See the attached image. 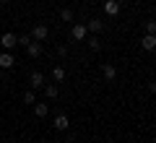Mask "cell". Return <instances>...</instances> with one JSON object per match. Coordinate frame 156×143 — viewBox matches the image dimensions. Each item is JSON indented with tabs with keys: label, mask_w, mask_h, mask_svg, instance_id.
Listing matches in <instances>:
<instances>
[{
	"label": "cell",
	"mask_w": 156,
	"mask_h": 143,
	"mask_svg": "<svg viewBox=\"0 0 156 143\" xmlns=\"http://www.w3.org/2000/svg\"><path fill=\"white\" fill-rule=\"evenodd\" d=\"M29 37H31L34 42H44V39L50 37V26H47V23H34L31 31H29Z\"/></svg>",
	"instance_id": "cell-1"
},
{
	"label": "cell",
	"mask_w": 156,
	"mask_h": 143,
	"mask_svg": "<svg viewBox=\"0 0 156 143\" xmlns=\"http://www.w3.org/2000/svg\"><path fill=\"white\" fill-rule=\"evenodd\" d=\"M0 47H3V52H13L16 50V34L5 31L3 37H0Z\"/></svg>",
	"instance_id": "cell-2"
},
{
	"label": "cell",
	"mask_w": 156,
	"mask_h": 143,
	"mask_svg": "<svg viewBox=\"0 0 156 143\" xmlns=\"http://www.w3.org/2000/svg\"><path fill=\"white\" fill-rule=\"evenodd\" d=\"M44 73H39V70H34L31 76H29V86H31V91H39V88H44Z\"/></svg>",
	"instance_id": "cell-3"
},
{
	"label": "cell",
	"mask_w": 156,
	"mask_h": 143,
	"mask_svg": "<svg viewBox=\"0 0 156 143\" xmlns=\"http://www.w3.org/2000/svg\"><path fill=\"white\" fill-rule=\"evenodd\" d=\"M99 68H101V76H104V81H107V83H112V81L117 78V68L112 65V63H101Z\"/></svg>",
	"instance_id": "cell-4"
},
{
	"label": "cell",
	"mask_w": 156,
	"mask_h": 143,
	"mask_svg": "<svg viewBox=\"0 0 156 143\" xmlns=\"http://www.w3.org/2000/svg\"><path fill=\"white\" fill-rule=\"evenodd\" d=\"M86 23H73V29H70V39H76V42H83L86 39Z\"/></svg>",
	"instance_id": "cell-5"
},
{
	"label": "cell",
	"mask_w": 156,
	"mask_h": 143,
	"mask_svg": "<svg viewBox=\"0 0 156 143\" xmlns=\"http://www.w3.org/2000/svg\"><path fill=\"white\" fill-rule=\"evenodd\" d=\"M13 65H16V57H13V52H0V68H3V70H11Z\"/></svg>",
	"instance_id": "cell-6"
},
{
	"label": "cell",
	"mask_w": 156,
	"mask_h": 143,
	"mask_svg": "<svg viewBox=\"0 0 156 143\" xmlns=\"http://www.w3.org/2000/svg\"><path fill=\"white\" fill-rule=\"evenodd\" d=\"M34 115H37V120H44L47 115H50V104H44V102H34Z\"/></svg>",
	"instance_id": "cell-7"
},
{
	"label": "cell",
	"mask_w": 156,
	"mask_h": 143,
	"mask_svg": "<svg viewBox=\"0 0 156 143\" xmlns=\"http://www.w3.org/2000/svg\"><path fill=\"white\" fill-rule=\"evenodd\" d=\"M52 125H55V130H60V133H65L68 127H70V120H68L65 115H55V122H52Z\"/></svg>",
	"instance_id": "cell-8"
},
{
	"label": "cell",
	"mask_w": 156,
	"mask_h": 143,
	"mask_svg": "<svg viewBox=\"0 0 156 143\" xmlns=\"http://www.w3.org/2000/svg\"><path fill=\"white\" fill-rule=\"evenodd\" d=\"M140 47H143L146 52H154L156 50V37H154V34H146V37L140 39Z\"/></svg>",
	"instance_id": "cell-9"
},
{
	"label": "cell",
	"mask_w": 156,
	"mask_h": 143,
	"mask_svg": "<svg viewBox=\"0 0 156 143\" xmlns=\"http://www.w3.org/2000/svg\"><path fill=\"white\" fill-rule=\"evenodd\" d=\"M44 96L50 102H55L57 96H60V88H57V83H44Z\"/></svg>",
	"instance_id": "cell-10"
},
{
	"label": "cell",
	"mask_w": 156,
	"mask_h": 143,
	"mask_svg": "<svg viewBox=\"0 0 156 143\" xmlns=\"http://www.w3.org/2000/svg\"><path fill=\"white\" fill-rule=\"evenodd\" d=\"M101 29H104V21H99V18H89V21H86V31H91V34H99Z\"/></svg>",
	"instance_id": "cell-11"
},
{
	"label": "cell",
	"mask_w": 156,
	"mask_h": 143,
	"mask_svg": "<svg viewBox=\"0 0 156 143\" xmlns=\"http://www.w3.org/2000/svg\"><path fill=\"white\" fill-rule=\"evenodd\" d=\"M26 55L29 57H39V55H42V42H34V39H31V42L26 44Z\"/></svg>",
	"instance_id": "cell-12"
},
{
	"label": "cell",
	"mask_w": 156,
	"mask_h": 143,
	"mask_svg": "<svg viewBox=\"0 0 156 143\" xmlns=\"http://www.w3.org/2000/svg\"><path fill=\"white\" fill-rule=\"evenodd\" d=\"M104 13H107V16H117V13H120V3H115V0H104Z\"/></svg>",
	"instance_id": "cell-13"
},
{
	"label": "cell",
	"mask_w": 156,
	"mask_h": 143,
	"mask_svg": "<svg viewBox=\"0 0 156 143\" xmlns=\"http://www.w3.org/2000/svg\"><path fill=\"white\" fill-rule=\"evenodd\" d=\"M52 81H55V83H62V81H65V68H62V65H55V68H52Z\"/></svg>",
	"instance_id": "cell-14"
},
{
	"label": "cell",
	"mask_w": 156,
	"mask_h": 143,
	"mask_svg": "<svg viewBox=\"0 0 156 143\" xmlns=\"http://www.w3.org/2000/svg\"><path fill=\"white\" fill-rule=\"evenodd\" d=\"M73 18H76V11L73 8H62L60 11V21H73Z\"/></svg>",
	"instance_id": "cell-15"
},
{
	"label": "cell",
	"mask_w": 156,
	"mask_h": 143,
	"mask_svg": "<svg viewBox=\"0 0 156 143\" xmlns=\"http://www.w3.org/2000/svg\"><path fill=\"white\" fill-rule=\"evenodd\" d=\"M29 42H31V37H29V34H18V37H16V47H23V50H26Z\"/></svg>",
	"instance_id": "cell-16"
},
{
	"label": "cell",
	"mask_w": 156,
	"mask_h": 143,
	"mask_svg": "<svg viewBox=\"0 0 156 143\" xmlns=\"http://www.w3.org/2000/svg\"><path fill=\"white\" fill-rule=\"evenodd\" d=\"M89 50H91V52H99V50H101L99 37H89Z\"/></svg>",
	"instance_id": "cell-17"
},
{
	"label": "cell",
	"mask_w": 156,
	"mask_h": 143,
	"mask_svg": "<svg viewBox=\"0 0 156 143\" xmlns=\"http://www.w3.org/2000/svg\"><path fill=\"white\" fill-rule=\"evenodd\" d=\"M34 102H37V94H34V91H26V94H23V104H34Z\"/></svg>",
	"instance_id": "cell-18"
},
{
	"label": "cell",
	"mask_w": 156,
	"mask_h": 143,
	"mask_svg": "<svg viewBox=\"0 0 156 143\" xmlns=\"http://www.w3.org/2000/svg\"><path fill=\"white\" fill-rule=\"evenodd\" d=\"M146 34H156V21H154V18L146 21Z\"/></svg>",
	"instance_id": "cell-19"
},
{
	"label": "cell",
	"mask_w": 156,
	"mask_h": 143,
	"mask_svg": "<svg viewBox=\"0 0 156 143\" xmlns=\"http://www.w3.org/2000/svg\"><path fill=\"white\" fill-rule=\"evenodd\" d=\"M57 57H68V44H57Z\"/></svg>",
	"instance_id": "cell-20"
},
{
	"label": "cell",
	"mask_w": 156,
	"mask_h": 143,
	"mask_svg": "<svg viewBox=\"0 0 156 143\" xmlns=\"http://www.w3.org/2000/svg\"><path fill=\"white\" fill-rule=\"evenodd\" d=\"M115 3H120V5H122V3H125V0H115Z\"/></svg>",
	"instance_id": "cell-21"
},
{
	"label": "cell",
	"mask_w": 156,
	"mask_h": 143,
	"mask_svg": "<svg viewBox=\"0 0 156 143\" xmlns=\"http://www.w3.org/2000/svg\"><path fill=\"white\" fill-rule=\"evenodd\" d=\"M3 5H5V3H3V0H0V8H3Z\"/></svg>",
	"instance_id": "cell-22"
},
{
	"label": "cell",
	"mask_w": 156,
	"mask_h": 143,
	"mask_svg": "<svg viewBox=\"0 0 156 143\" xmlns=\"http://www.w3.org/2000/svg\"><path fill=\"white\" fill-rule=\"evenodd\" d=\"M3 3H5V5H8V3H11V0H3Z\"/></svg>",
	"instance_id": "cell-23"
},
{
	"label": "cell",
	"mask_w": 156,
	"mask_h": 143,
	"mask_svg": "<svg viewBox=\"0 0 156 143\" xmlns=\"http://www.w3.org/2000/svg\"><path fill=\"white\" fill-rule=\"evenodd\" d=\"M42 143H50V141H42Z\"/></svg>",
	"instance_id": "cell-24"
}]
</instances>
